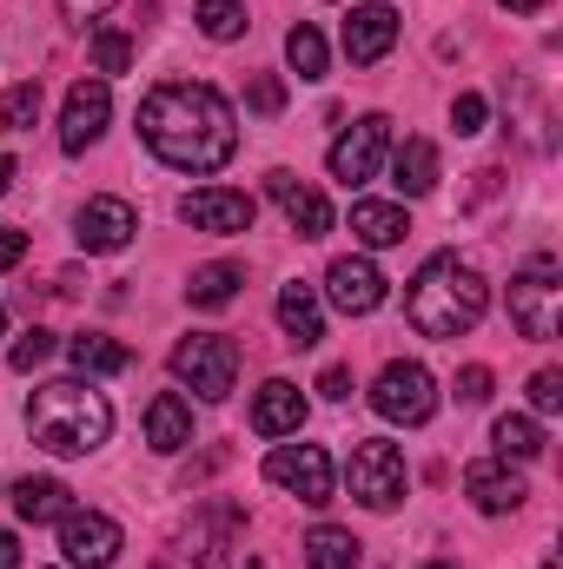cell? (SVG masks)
Instances as JSON below:
<instances>
[{"instance_id":"e0dca14e","label":"cell","mask_w":563,"mask_h":569,"mask_svg":"<svg viewBox=\"0 0 563 569\" xmlns=\"http://www.w3.org/2000/svg\"><path fill=\"white\" fill-rule=\"evenodd\" d=\"M464 490H471V503H477L484 517H511V510L531 497V483H524L511 463H471V470H464Z\"/></svg>"},{"instance_id":"d590c367","label":"cell","mask_w":563,"mask_h":569,"mask_svg":"<svg viewBox=\"0 0 563 569\" xmlns=\"http://www.w3.org/2000/svg\"><path fill=\"white\" fill-rule=\"evenodd\" d=\"M451 127H457V133H484V100H477V93H457V100H451Z\"/></svg>"},{"instance_id":"7402d4cb","label":"cell","mask_w":563,"mask_h":569,"mask_svg":"<svg viewBox=\"0 0 563 569\" xmlns=\"http://www.w3.org/2000/svg\"><path fill=\"white\" fill-rule=\"evenodd\" d=\"M13 510H20V523H60L73 510V490L60 477H20L13 483Z\"/></svg>"},{"instance_id":"9a60e30c","label":"cell","mask_w":563,"mask_h":569,"mask_svg":"<svg viewBox=\"0 0 563 569\" xmlns=\"http://www.w3.org/2000/svg\"><path fill=\"white\" fill-rule=\"evenodd\" d=\"M392 47H398V13H392L385 0L345 13V60H352V67H378Z\"/></svg>"},{"instance_id":"ab89813d","label":"cell","mask_w":563,"mask_h":569,"mask_svg":"<svg viewBox=\"0 0 563 569\" xmlns=\"http://www.w3.org/2000/svg\"><path fill=\"white\" fill-rule=\"evenodd\" d=\"M13 563H20V543H13V537L0 530V569H13Z\"/></svg>"},{"instance_id":"5b68a950","label":"cell","mask_w":563,"mask_h":569,"mask_svg":"<svg viewBox=\"0 0 563 569\" xmlns=\"http://www.w3.org/2000/svg\"><path fill=\"white\" fill-rule=\"evenodd\" d=\"M511 325L524 331V338H557V325H563V272H557V259L551 252H537L517 279H511Z\"/></svg>"},{"instance_id":"7a4b0ae2","label":"cell","mask_w":563,"mask_h":569,"mask_svg":"<svg viewBox=\"0 0 563 569\" xmlns=\"http://www.w3.org/2000/svg\"><path fill=\"white\" fill-rule=\"evenodd\" d=\"M27 430L53 457H93L113 437V405L93 391V378H53L27 398Z\"/></svg>"},{"instance_id":"f1b7e54d","label":"cell","mask_w":563,"mask_h":569,"mask_svg":"<svg viewBox=\"0 0 563 569\" xmlns=\"http://www.w3.org/2000/svg\"><path fill=\"white\" fill-rule=\"evenodd\" d=\"M40 120V80H20L7 100H0V133H27Z\"/></svg>"},{"instance_id":"e575fe53","label":"cell","mask_w":563,"mask_h":569,"mask_svg":"<svg viewBox=\"0 0 563 569\" xmlns=\"http://www.w3.org/2000/svg\"><path fill=\"white\" fill-rule=\"evenodd\" d=\"M246 107H253V113H279V107H285V87L273 80V73H259V80L246 87Z\"/></svg>"},{"instance_id":"d4e9b609","label":"cell","mask_w":563,"mask_h":569,"mask_svg":"<svg viewBox=\"0 0 563 569\" xmlns=\"http://www.w3.org/2000/svg\"><path fill=\"white\" fill-rule=\"evenodd\" d=\"M358 557H365V543L338 523H318L305 537V569H358Z\"/></svg>"},{"instance_id":"44dd1931","label":"cell","mask_w":563,"mask_h":569,"mask_svg":"<svg viewBox=\"0 0 563 569\" xmlns=\"http://www.w3.org/2000/svg\"><path fill=\"white\" fill-rule=\"evenodd\" d=\"M146 443H152L159 457L186 450V443H192V405H186V398H172V391H159V398L146 405Z\"/></svg>"},{"instance_id":"3957f363","label":"cell","mask_w":563,"mask_h":569,"mask_svg":"<svg viewBox=\"0 0 563 569\" xmlns=\"http://www.w3.org/2000/svg\"><path fill=\"white\" fill-rule=\"evenodd\" d=\"M484 311H491V284H484L477 266H464L457 252L424 259L412 291H405V318L418 325L424 338H464Z\"/></svg>"},{"instance_id":"9c48e42d","label":"cell","mask_w":563,"mask_h":569,"mask_svg":"<svg viewBox=\"0 0 563 569\" xmlns=\"http://www.w3.org/2000/svg\"><path fill=\"white\" fill-rule=\"evenodd\" d=\"M385 159H392V120L385 113H365V120H352L332 140V179L338 186H365V179H378Z\"/></svg>"},{"instance_id":"1f68e13d","label":"cell","mask_w":563,"mask_h":569,"mask_svg":"<svg viewBox=\"0 0 563 569\" xmlns=\"http://www.w3.org/2000/svg\"><path fill=\"white\" fill-rule=\"evenodd\" d=\"M47 358H53V331H40V325L7 351V365H13V371H33V365H47Z\"/></svg>"},{"instance_id":"ba28073f","label":"cell","mask_w":563,"mask_h":569,"mask_svg":"<svg viewBox=\"0 0 563 569\" xmlns=\"http://www.w3.org/2000/svg\"><path fill=\"white\" fill-rule=\"evenodd\" d=\"M266 477L292 490L305 510H325L332 503V490H338V477H332V457L318 450V443H279L273 457H266Z\"/></svg>"},{"instance_id":"52a82bcc","label":"cell","mask_w":563,"mask_h":569,"mask_svg":"<svg viewBox=\"0 0 563 569\" xmlns=\"http://www.w3.org/2000/svg\"><path fill=\"white\" fill-rule=\"evenodd\" d=\"M352 497L365 510H398L405 503V450L385 437H365L352 450Z\"/></svg>"},{"instance_id":"836d02e7","label":"cell","mask_w":563,"mask_h":569,"mask_svg":"<svg viewBox=\"0 0 563 569\" xmlns=\"http://www.w3.org/2000/svg\"><path fill=\"white\" fill-rule=\"evenodd\" d=\"M491 398V365H464L457 371V405H484Z\"/></svg>"},{"instance_id":"83f0119b","label":"cell","mask_w":563,"mask_h":569,"mask_svg":"<svg viewBox=\"0 0 563 569\" xmlns=\"http://www.w3.org/2000/svg\"><path fill=\"white\" fill-rule=\"evenodd\" d=\"M491 443H497V457L511 463H531L537 450H544V430H537V418H497V430H491Z\"/></svg>"},{"instance_id":"8992f818","label":"cell","mask_w":563,"mask_h":569,"mask_svg":"<svg viewBox=\"0 0 563 569\" xmlns=\"http://www.w3.org/2000/svg\"><path fill=\"white\" fill-rule=\"evenodd\" d=\"M372 411H378L385 425H431V411H437L431 371H424L418 358H392V365L378 371V385H372Z\"/></svg>"},{"instance_id":"ac0fdd59","label":"cell","mask_w":563,"mask_h":569,"mask_svg":"<svg viewBox=\"0 0 563 569\" xmlns=\"http://www.w3.org/2000/svg\"><path fill=\"white\" fill-rule=\"evenodd\" d=\"M279 325H285V345H298V351H312L325 338V305L305 279L279 284Z\"/></svg>"},{"instance_id":"6da1fadb","label":"cell","mask_w":563,"mask_h":569,"mask_svg":"<svg viewBox=\"0 0 563 569\" xmlns=\"http://www.w3.org/2000/svg\"><path fill=\"white\" fill-rule=\"evenodd\" d=\"M140 140L172 166V172H219L239 152V120L219 87L206 80H166L140 100Z\"/></svg>"},{"instance_id":"d6986e66","label":"cell","mask_w":563,"mask_h":569,"mask_svg":"<svg viewBox=\"0 0 563 569\" xmlns=\"http://www.w3.org/2000/svg\"><path fill=\"white\" fill-rule=\"evenodd\" d=\"M298 425H305L298 385H285V378L259 385V398H253V430H259V437H298Z\"/></svg>"},{"instance_id":"f35d334b","label":"cell","mask_w":563,"mask_h":569,"mask_svg":"<svg viewBox=\"0 0 563 569\" xmlns=\"http://www.w3.org/2000/svg\"><path fill=\"white\" fill-rule=\"evenodd\" d=\"M318 391H325V398H352V371H345V365H325Z\"/></svg>"},{"instance_id":"4fadbf2b","label":"cell","mask_w":563,"mask_h":569,"mask_svg":"<svg viewBox=\"0 0 563 569\" xmlns=\"http://www.w3.org/2000/svg\"><path fill=\"white\" fill-rule=\"evenodd\" d=\"M325 298L345 311V318H365V311H378L385 305V272L372 266V259H332L325 266Z\"/></svg>"},{"instance_id":"7c38bea8","label":"cell","mask_w":563,"mask_h":569,"mask_svg":"<svg viewBox=\"0 0 563 569\" xmlns=\"http://www.w3.org/2000/svg\"><path fill=\"white\" fill-rule=\"evenodd\" d=\"M179 219H186V226H199V232H253L259 206H253V192L199 186V192H186V199H179Z\"/></svg>"},{"instance_id":"484cf974","label":"cell","mask_w":563,"mask_h":569,"mask_svg":"<svg viewBox=\"0 0 563 569\" xmlns=\"http://www.w3.org/2000/svg\"><path fill=\"white\" fill-rule=\"evenodd\" d=\"M239 284H246V272H239L233 259H213V266H199V272L186 279V298H192L199 311H219V305L239 298Z\"/></svg>"},{"instance_id":"ee69618b","label":"cell","mask_w":563,"mask_h":569,"mask_svg":"<svg viewBox=\"0 0 563 569\" xmlns=\"http://www.w3.org/2000/svg\"><path fill=\"white\" fill-rule=\"evenodd\" d=\"M0 325H7V305H0Z\"/></svg>"},{"instance_id":"d6a6232c","label":"cell","mask_w":563,"mask_h":569,"mask_svg":"<svg viewBox=\"0 0 563 569\" xmlns=\"http://www.w3.org/2000/svg\"><path fill=\"white\" fill-rule=\"evenodd\" d=\"M531 411H544V418H551V411H563V371H551V365H544V371L531 378Z\"/></svg>"},{"instance_id":"60d3db41","label":"cell","mask_w":563,"mask_h":569,"mask_svg":"<svg viewBox=\"0 0 563 569\" xmlns=\"http://www.w3.org/2000/svg\"><path fill=\"white\" fill-rule=\"evenodd\" d=\"M7 186H13V159L0 152V199H7Z\"/></svg>"},{"instance_id":"7bdbcfd3","label":"cell","mask_w":563,"mask_h":569,"mask_svg":"<svg viewBox=\"0 0 563 569\" xmlns=\"http://www.w3.org/2000/svg\"><path fill=\"white\" fill-rule=\"evenodd\" d=\"M424 569H451V563H424Z\"/></svg>"},{"instance_id":"4dcf8cb0","label":"cell","mask_w":563,"mask_h":569,"mask_svg":"<svg viewBox=\"0 0 563 569\" xmlns=\"http://www.w3.org/2000/svg\"><path fill=\"white\" fill-rule=\"evenodd\" d=\"M93 67H100V73H127V67H134V40L113 33V27H100V33H93Z\"/></svg>"},{"instance_id":"cb8c5ba5","label":"cell","mask_w":563,"mask_h":569,"mask_svg":"<svg viewBox=\"0 0 563 569\" xmlns=\"http://www.w3.org/2000/svg\"><path fill=\"white\" fill-rule=\"evenodd\" d=\"M392 179H398V192H405V199H424V192L437 186V146H431V140L392 146Z\"/></svg>"},{"instance_id":"8d00e7d4","label":"cell","mask_w":563,"mask_h":569,"mask_svg":"<svg viewBox=\"0 0 563 569\" xmlns=\"http://www.w3.org/2000/svg\"><path fill=\"white\" fill-rule=\"evenodd\" d=\"M27 259V232H13V226H0V272H13Z\"/></svg>"},{"instance_id":"5bb4252c","label":"cell","mask_w":563,"mask_h":569,"mask_svg":"<svg viewBox=\"0 0 563 569\" xmlns=\"http://www.w3.org/2000/svg\"><path fill=\"white\" fill-rule=\"evenodd\" d=\"M107 120H113V87L107 80H80L67 93V113H60V146L67 152H87V146L107 133Z\"/></svg>"},{"instance_id":"30bf717a","label":"cell","mask_w":563,"mask_h":569,"mask_svg":"<svg viewBox=\"0 0 563 569\" xmlns=\"http://www.w3.org/2000/svg\"><path fill=\"white\" fill-rule=\"evenodd\" d=\"M134 232H140V212H134L127 199H113V192H100V199H87V206L73 212L80 252H127Z\"/></svg>"},{"instance_id":"ffe728a7","label":"cell","mask_w":563,"mask_h":569,"mask_svg":"<svg viewBox=\"0 0 563 569\" xmlns=\"http://www.w3.org/2000/svg\"><path fill=\"white\" fill-rule=\"evenodd\" d=\"M405 232H412L405 206H392V199H358V206H352V239H358V246L385 252V246H398Z\"/></svg>"},{"instance_id":"277c9868","label":"cell","mask_w":563,"mask_h":569,"mask_svg":"<svg viewBox=\"0 0 563 569\" xmlns=\"http://www.w3.org/2000/svg\"><path fill=\"white\" fill-rule=\"evenodd\" d=\"M172 378L192 385L206 405H219V398H233V385H239V345H233L226 331H192V338L172 345Z\"/></svg>"},{"instance_id":"8fae6325","label":"cell","mask_w":563,"mask_h":569,"mask_svg":"<svg viewBox=\"0 0 563 569\" xmlns=\"http://www.w3.org/2000/svg\"><path fill=\"white\" fill-rule=\"evenodd\" d=\"M120 523L113 517H100V510H67L60 517V550H67V563L73 569H107L120 557Z\"/></svg>"},{"instance_id":"2e32d148","label":"cell","mask_w":563,"mask_h":569,"mask_svg":"<svg viewBox=\"0 0 563 569\" xmlns=\"http://www.w3.org/2000/svg\"><path fill=\"white\" fill-rule=\"evenodd\" d=\"M266 192H273V199H279V212L285 219H292V232H298V239H325V232H332V206H325V192H318V186H305V179H298V172H266Z\"/></svg>"},{"instance_id":"4316f807","label":"cell","mask_w":563,"mask_h":569,"mask_svg":"<svg viewBox=\"0 0 563 569\" xmlns=\"http://www.w3.org/2000/svg\"><path fill=\"white\" fill-rule=\"evenodd\" d=\"M285 60H292L298 80H325V33H318L312 20H298V27L285 33Z\"/></svg>"},{"instance_id":"b9f144b4","label":"cell","mask_w":563,"mask_h":569,"mask_svg":"<svg viewBox=\"0 0 563 569\" xmlns=\"http://www.w3.org/2000/svg\"><path fill=\"white\" fill-rule=\"evenodd\" d=\"M511 13H537V7H551V0H504Z\"/></svg>"},{"instance_id":"f546056e","label":"cell","mask_w":563,"mask_h":569,"mask_svg":"<svg viewBox=\"0 0 563 569\" xmlns=\"http://www.w3.org/2000/svg\"><path fill=\"white\" fill-rule=\"evenodd\" d=\"M199 33L206 40H239L246 33V7L239 0H199Z\"/></svg>"},{"instance_id":"f6af8a7d","label":"cell","mask_w":563,"mask_h":569,"mask_svg":"<svg viewBox=\"0 0 563 569\" xmlns=\"http://www.w3.org/2000/svg\"><path fill=\"white\" fill-rule=\"evenodd\" d=\"M246 569H259V563H246Z\"/></svg>"},{"instance_id":"74e56055","label":"cell","mask_w":563,"mask_h":569,"mask_svg":"<svg viewBox=\"0 0 563 569\" xmlns=\"http://www.w3.org/2000/svg\"><path fill=\"white\" fill-rule=\"evenodd\" d=\"M107 7H113V0H60V13H67L73 27H87V20H100Z\"/></svg>"},{"instance_id":"603a6c76","label":"cell","mask_w":563,"mask_h":569,"mask_svg":"<svg viewBox=\"0 0 563 569\" xmlns=\"http://www.w3.org/2000/svg\"><path fill=\"white\" fill-rule=\"evenodd\" d=\"M67 358H73L80 378H120V371L134 365V351L113 345L107 331H80V338H67Z\"/></svg>"}]
</instances>
